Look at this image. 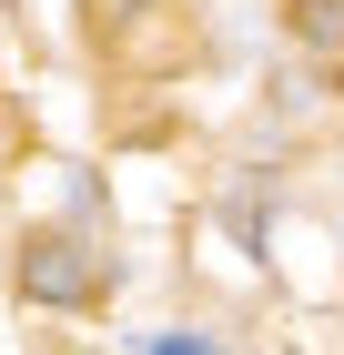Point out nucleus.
Returning a JSON list of instances; mask_svg holds the SVG:
<instances>
[{
    "instance_id": "1",
    "label": "nucleus",
    "mask_w": 344,
    "mask_h": 355,
    "mask_svg": "<svg viewBox=\"0 0 344 355\" xmlns=\"http://www.w3.org/2000/svg\"><path fill=\"white\" fill-rule=\"evenodd\" d=\"M21 295L30 304H91L102 295V264H91L71 234H30L21 244Z\"/></svg>"
},
{
    "instance_id": "2",
    "label": "nucleus",
    "mask_w": 344,
    "mask_h": 355,
    "mask_svg": "<svg viewBox=\"0 0 344 355\" xmlns=\"http://www.w3.org/2000/svg\"><path fill=\"white\" fill-rule=\"evenodd\" d=\"M152 355H212V345H203V335H162Z\"/></svg>"
}]
</instances>
